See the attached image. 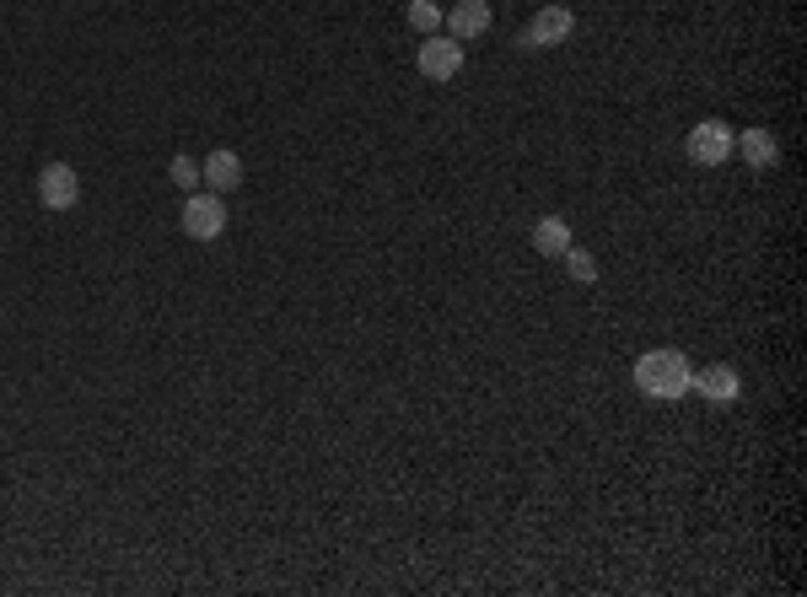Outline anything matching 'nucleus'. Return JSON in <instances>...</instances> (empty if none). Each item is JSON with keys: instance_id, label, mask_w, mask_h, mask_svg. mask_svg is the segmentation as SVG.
Segmentation results:
<instances>
[{"instance_id": "4", "label": "nucleus", "mask_w": 807, "mask_h": 597, "mask_svg": "<svg viewBox=\"0 0 807 597\" xmlns=\"http://www.w3.org/2000/svg\"><path fill=\"white\" fill-rule=\"evenodd\" d=\"M689 156H694L700 167H722V162L733 156V125H722V119H700V125L689 130Z\"/></svg>"}, {"instance_id": "9", "label": "nucleus", "mask_w": 807, "mask_h": 597, "mask_svg": "<svg viewBox=\"0 0 807 597\" xmlns=\"http://www.w3.org/2000/svg\"><path fill=\"white\" fill-rule=\"evenodd\" d=\"M689 388H694V394H705L711 403H733V398L743 394V377H738L727 361H716V366H700V372L689 377Z\"/></svg>"}, {"instance_id": "11", "label": "nucleus", "mask_w": 807, "mask_h": 597, "mask_svg": "<svg viewBox=\"0 0 807 597\" xmlns=\"http://www.w3.org/2000/svg\"><path fill=\"white\" fill-rule=\"evenodd\" d=\"M533 248H539L544 259H560V254L570 248V221H565V215H544V221L533 226Z\"/></svg>"}, {"instance_id": "3", "label": "nucleus", "mask_w": 807, "mask_h": 597, "mask_svg": "<svg viewBox=\"0 0 807 597\" xmlns=\"http://www.w3.org/2000/svg\"><path fill=\"white\" fill-rule=\"evenodd\" d=\"M184 232L194 243H216V237L227 232V204H221V195H210V189L199 195V189H194V195L184 199Z\"/></svg>"}, {"instance_id": "12", "label": "nucleus", "mask_w": 807, "mask_h": 597, "mask_svg": "<svg viewBox=\"0 0 807 597\" xmlns=\"http://www.w3.org/2000/svg\"><path fill=\"white\" fill-rule=\"evenodd\" d=\"M560 259H565V269H570V280H576V285H592V280H598V259H592L587 248H576V243H570Z\"/></svg>"}, {"instance_id": "6", "label": "nucleus", "mask_w": 807, "mask_h": 597, "mask_svg": "<svg viewBox=\"0 0 807 597\" xmlns=\"http://www.w3.org/2000/svg\"><path fill=\"white\" fill-rule=\"evenodd\" d=\"M447 38H458V44H474V38H485L491 33V22H496V11H491V0H458L447 16Z\"/></svg>"}, {"instance_id": "5", "label": "nucleus", "mask_w": 807, "mask_h": 597, "mask_svg": "<svg viewBox=\"0 0 807 597\" xmlns=\"http://www.w3.org/2000/svg\"><path fill=\"white\" fill-rule=\"evenodd\" d=\"M415 66H420V75H431V81H452V75L463 70V44L447 38V33H431V38L420 44Z\"/></svg>"}, {"instance_id": "10", "label": "nucleus", "mask_w": 807, "mask_h": 597, "mask_svg": "<svg viewBox=\"0 0 807 597\" xmlns=\"http://www.w3.org/2000/svg\"><path fill=\"white\" fill-rule=\"evenodd\" d=\"M733 145H738V156H743L753 173H770V167L781 162V140H775L770 130H743Z\"/></svg>"}, {"instance_id": "13", "label": "nucleus", "mask_w": 807, "mask_h": 597, "mask_svg": "<svg viewBox=\"0 0 807 597\" xmlns=\"http://www.w3.org/2000/svg\"><path fill=\"white\" fill-rule=\"evenodd\" d=\"M404 16H410V27H415L420 38H431L436 27H441V5H431V0H410Z\"/></svg>"}, {"instance_id": "14", "label": "nucleus", "mask_w": 807, "mask_h": 597, "mask_svg": "<svg viewBox=\"0 0 807 597\" xmlns=\"http://www.w3.org/2000/svg\"><path fill=\"white\" fill-rule=\"evenodd\" d=\"M168 173H173V184H178L184 195L199 189V162H194V156H173V167H168Z\"/></svg>"}, {"instance_id": "7", "label": "nucleus", "mask_w": 807, "mask_h": 597, "mask_svg": "<svg viewBox=\"0 0 807 597\" xmlns=\"http://www.w3.org/2000/svg\"><path fill=\"white\" fill-rule=\"evenodd\" d=\"M38 199H44V210H70V204L81 199L76 167H70V162H49V167L38 173Z\"/></svg>"}, {"instance_id": "1", "label": "nucleus", "mask_w": 807, "mask_h": 597, "mask_svg": "<svg viewBox=\"0 0 807 597\" xmlns=\"http://www.w3.org/2000/svg\"><path fill=\"white\" fill-rule=\"evenodd\" d=\"M689 377H694V366L679 350H646L635 361V388L646 398H683L689 394Z\"/></svg>"}, {"instance_id": "2", "label": "nucleus", "mask_w": 807, "mask_h": 597, "mask_svg": "<svg viewBox=\"0 0 807 597\" xmlns=\"http://www.w3.org/2000/svg\"><path fill=\"white\" fill-rule=\"evenodd\" d=\"M576 33V11L570 5H539L533 11V22L522 27V38H517V49H528V55H539V49H555Z\"/></svg>"}, {"instance_id": "8", "label": "nucleus", "mask_w": 807, "mask_h": 597, "mask_svg": "<svg viewBox=\"0 0 807 597\" xmlns=\"http://www.w3.org/2000/svg\"><path fill=\"white\" fill-rule=\"evenodd\" d=\"M199 178H205L210 195H232V189L243 184V156L221 145V151H210V156L199 162Z\"/></svg>"}]
</instances>
